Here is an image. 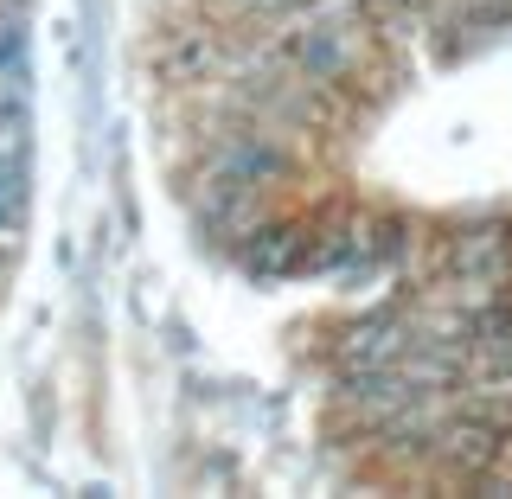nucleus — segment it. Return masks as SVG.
<instances>
[{
  "label": "nucleus",
  "mask_w": 512,
  "mask_h": 499,
  "mask_svg": "<svg viewBox=\"0 0 512 499\" xmlns=\"http://www.w3.org/2000/svg\"><path fill=\"white\" fill-rule=\"evenodd\" d=\"M346 372H372V365H397L404 359V333H397V320H365V327H352L346 340Z\"/></svg>",
  "instance_id": "f03ea898"
},
{
  "label": "nucleus",
  "mask_w": 512,
  "mask_h": 499,
  "mask_svg": "<svg viewBox=\"0 0 512 499\" xmlns=\"http://www.w3.org/2000/svg\"><path fill=\"white\" fill-rule=\"evenodd\" d=\"M295 58L308 64V71H340V39H333L327 26H308L295 39Z\"/></svg>",
  "instance_id": "20e7f679"
},
{
  "label": "nucleus",
  "mask_w": 512,
  "mask_h": 499,
  "mask_svg": "<svg viewBox=\"0 0 512 499\" xmlns=\"http://www.w3.org/2000/svg\"><path fill=\"white\" fill-rule=\"evenodd\" d=\"M20 218H26V167L0 160V231H20Z\"/></svg>",
  "instance_id": "7ed1b4c3"
},
{
  "label": "nucleus",
  "mask_w": 512,
  "mask_h": 499,
  "mask_svg": "<svg viewBox=\"0 0 512 499\" xmlns=\"http://www.w3.org/2000/svg\"><path fill=\"white\" fill-rule=\"evenodd\" d=\"M244 263L256 276H288V269H308V237L288 231V224H269L244 244Z\"/></svg>",
  "instance_id": "f257e3e1"
}]
</instances>
